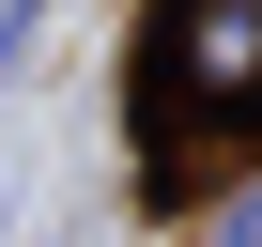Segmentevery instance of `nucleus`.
<instances>
[{"label": "nucleus", "mask_w": 262, "mask_h": 247, "mask_svg": "<svg viewBox=\"0 0 262 247\" xmlns=\"http://www.w3.org/2000/svg\"><path fill=\"white\" fill-rule=\"evenodd\" d=\"M155 93L201 108V123H247L262 108V0H185L170 47H155Z\"/></svg>", "instance_id": "1"}]
</instances>
